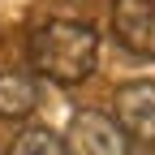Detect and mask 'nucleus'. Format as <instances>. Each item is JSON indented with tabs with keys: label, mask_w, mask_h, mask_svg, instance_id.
Instances as JSON below:
<instances>
[{
	"label": "nucleus",
	"mask_w": 155,
	"mask_h": 155,
	"mask_svg": "<svg viewBox=\"0 0 155 155\" xmlns=\"http://www.w3.org/2000/svg\"><path fill=\"white\" fill-rule=\"evenodd\" d=\"M26 56L35 73H43L56 86H78L86 82L99 65V35L86 22H69V17H52V22L35 26L26 39Z\"/></svg>",
	"instance_id": "f257e3e1"
},
{
	"label": "nucleus",
	"mask_w": 155,
	"mask_h": 155,
	"mask_svg": "<svg viewBox=\"0 0 155 155\" xmlns=\"http://www.w3.org/2000/svg\"><path fill=\"white\" fill-rule=\"evenodd\" d=\"M5 155H65V142L56 138L48 125H26V129L9 142Z\"/></svg>",
	"instance_id": "423d86ee"
},
{
	"label": "nucleus",
	"mask_w": 155,
	"mask_h": 155,
	"mask_svg": "<svg viewBox=\"0 0 155 155\" xmlns=\"http://www.w3.org/2000/svg\"><path fill=\"white\" fill-rule=\"evenodd\" d=\"M61 142H65V155H129V138L121 134V125L95 108L73 112Z\"/></svg>",
	"instance_id": "f03ea898"
},
{
	"label": "nucleus",
	"mask_w": 155,
	"mask_h": 155,
	"mask_svg": "<svg viewBox=\"0 0 155 155\" xmlns=\"http://www.w3.org/2000/svg\"><path fill=\"white\" fill-rule=\"evenodd\" d=\"M39 108V82L26 69H5L0 73V121H22Z\"/></svg>",
	"instance_id": "39448f33"
},
{
	"label": "nucleus",
	"mask_w": 155,
	"mask_h": 155,
	"mask_svg": "<svg viewBox=\"0 0 155 155\" xmlns=\"http://www.w3.org/2000/svg\"><path fill=\"white\" fill-rule=\"evenodd\" d=\"M116 125L125 138L155 142V82H125L116 91Z\"/></svg>",
	"instance_id": "20e7f679"
},
{
	"label": "nucleus",
	"mask_w": 155,
	"mask_h": 155,
	"mask_svg": "<svg viewBox=\"0 0 155 155\" xmlns=\"http://www.w3.org/2000/svg\"><path fill=\"white\" fill-rule=\"evenodd\" d=\"M112 35L134 56H155V0H112Z\"/></svg>",
	"instance_id": "7ed1b4c3"
}]
</instances>
